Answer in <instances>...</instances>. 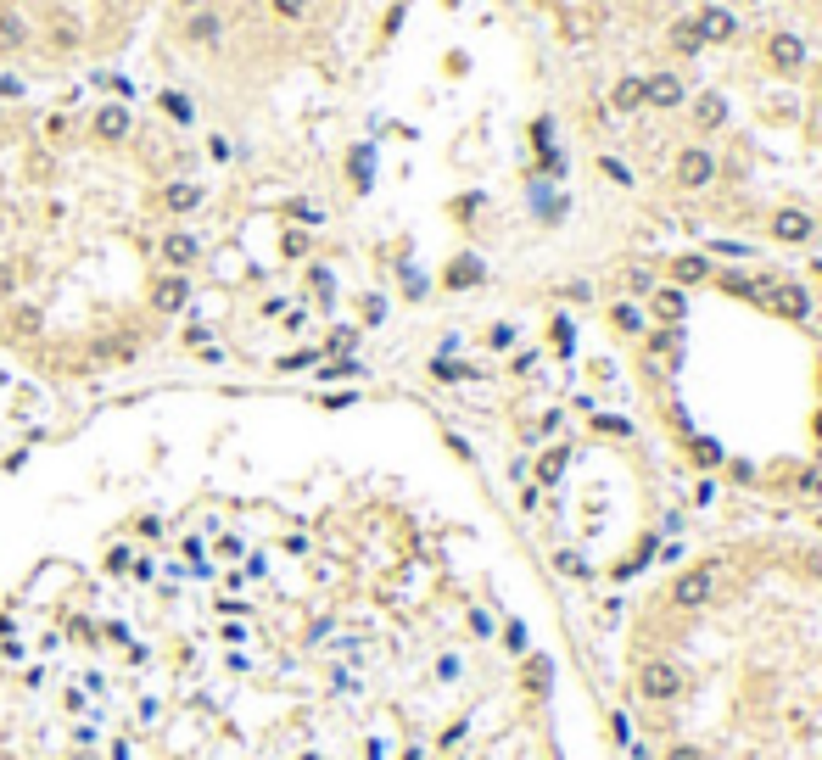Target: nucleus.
I'll return each instance as SVG.
<instances>
[{
	"label": "nucleus",
	"mask_w": 822,
	"mask_h": 760,
	"mask_svg": "<svg viewBox=\"0 0 822 760\" xmlns=\"http://www.w3.org/2000/svg\"><path fill=\"white\" fill-rule=\"evenodd\" d=\"M666 45L677 51V56H700V51H705V39H700V29H693V17H677V23L666 29Z\"/></svg>",
	"instance_id": "obj_10"
},
{
	"label": "nucleus",
	"mask_w": 822,
	"mask_h": 760,
	"mask_svg": "<svg viewBox=\"0 0 822 760\" xmlns=\"http://www.w3.org/2000/svg\"><path fill=\"white\" fill-rule=\"evenodd\" d=\"M683 78L677 73H655V78H643V101L649 107H683Z\"/></svg>",
	"instance_id": "obj_9"
},
{
	"label": "nucleus",
	"mask_w": 822,
	"mask_h": 760,
	"mask_svg": "<svg viewBox=\"0 0 822 760\" xmlns=\"http://www.w3.org/2000/svg\"><path fill=\"white\" fill-rule=\"evenodd\" d=\"M51 425H62V414L46 403V397H34L29 386H17V380L0 369V470L29 448V442H39Z\"/></svg>",
	"instance_id": "obj_5"
},
{
	"label": "nucleus",
	"mask_w": 822,
	"mask_h": 760,
	"mask_svg": "<svg viewBox=\"0 0 822 760\" xmlns=\"http://www.w3.org/2000/svg\"><path fill=\"white\" fill-rule=\"evenodd\" d=\"M671 185L677 190H710L716 185V157L705 145H683V152L671 157Z\"/></svg>",
	"instance_id": "obj_6"
},
{
	"label": "nucleus",
	"mask_w": 822,
	"mask_h": 760,
	"mask_svg": "<svg viewBox=\"0 0 822 760\" xmlns=\"http://www.w3.org/2000/svg\"><path fill=\"white\" fill-rule=\"evenodd\" d=\"M219 168L145 84L0 95V369L68 419L191 375Z\"/></svg>",
	"instance_id": "obj_2"
},
{
	"label": "nucleus",
	"mask_w": 822,
	"mask_h": 760,
	"mask_svg": "<svg viewBox=\"0 0 822 760\" xmlns=\"http://www.w3.org/2000/svg\"><path fill=\"white\" fill-rule=\"evenodd\" d=\"M767 56H772L777 73H800V68H806V45H800V34H772Z\"/></svg>",
	"instance_id": "obj_8"
},
{
	"label": "nucleus",
	"mask_w": 822,
	"mask_h": 760,
	"mask_svg": "<svg viewBox=\"0 0 822 760\" xmlns=\"http://www.w3.org/2000/svg\"><path fill=\"white\" fill-rule=\"evenodd\" d=\"M465 470L358 386L68 414L0 470V760H627Z\"/></svg>",
	"instance_id": "obj_1"
},
{
	"label": "nucleus",
	"mask_w": 822,
	"mask_h": 760,
	"mask_svg": "<svg viewBox=\"0 0 822 760\" xmlns=\"http://www.w3.org/2000/svg\"><path fill=\"white\" fill-rule=\"evenodd\" d=\"M817 90H822V68H817Z\"/></svg>",
	"instance_id": "obj_13"
},
{
	"label": "nucleus",
	"mask_w": 822,
	"mask_h": 760,
	"mask_svg": "<svg viewBox=\"0 0 822 760\" xmlns=\"http://www.w3.org/2000/svg\"><path fill=\"white\" fill-rule=\"evenodd\" d=\"M157 0H0V95L101 78L140 51Z\"/></svg>",
	"instance_id": "obj_4"
},
{
	"label": "nucleus",
	"mask_w": 822,
	"mask_h": 760,
	"mask_svg": "<svg viewBox=\"0 0 822 760\" xmlns=\"http://www.w3.org/2000/svg\"><path fill=\"white\" fill-rule=\"evenodd\" d=\"M693 29H700V39H705V45H722V39H733V34H739V23H733V12H727V6H700Z\"/></svg>",
	"instance_id": "obj_7"
},
{
	"label": "nucleus",
	"mask_w": 822,
	"mask_h": 760,
	"mask_svg": "<svg viewBox=\"0 0 822 760\" xmlns=\"http://www.w3.org/2000/svg\"><path fill=\"white\" fill-rule=\"evenodd\" d=\"M604 626L627 760H822V537L666 542Z\"/></svg>",
	"instance_id": "obj_3"
},
{
	"label": "nucleus",
	"mask_w": 822,
	"mask_h": 760,
	"mask_svg": "<svg viewBox=\"0 0 822 760\" xmlns=\"http://www.w3.org/2000/svg\"><path fill=\"white\" fill-rule=\"evenodd\" d=\"M610 107H616V112H638L643 107V78H621L616 90H610Z\"/></svg>",
	"instance_id": "obj_12"
},
{
	"label": "nucleus",
	"mask_w": 822,
	"mask_h": 760,
	"mask_svg": "<svg viewBox=\"0 0 822 760\" xmlns=\"http://www.w3.org/2000/svg\"><path fill=\"white\" fill-rule=\"evenodd\" d=\"M727 123V101L722 95H700L693 101V129H722Z\"/></svg>",
	"instance_id": "obj_11"
}]
</instances>
